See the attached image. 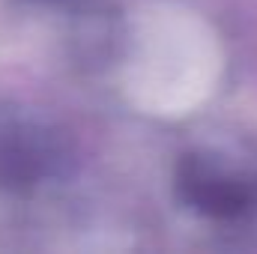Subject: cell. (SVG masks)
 <instances>
[{"instance_id": "6da1fadb", "label": "cell", "mask_w": 257, "mask_h": 254, "mask_svg": "<svg viewBox=\"0 0 257 254\" xmlns=\"http://www.w3.org/2000/svg\"><path fill=\"white\" fill-rule=\"evenodd\" d=\"M174 197L203 221L239 227L257 218V168L224 153L192 150L177 159Z\"/></svg>"}, {"instance_id": "7a4b0ae2", "label": "cell", "mask_w": 257, "mask_h": 254, "mask_svg": "<svg viewBox=\"0 0 257 254\" xmlns=\"http://www.w3.org/2000/svg\"><path fill=\"white\" fill-rule=\"evenodd\" d=\"M69 174V150L54 129L30 120H0V191L36 194Z\"/></svg>"}]
</instances>
